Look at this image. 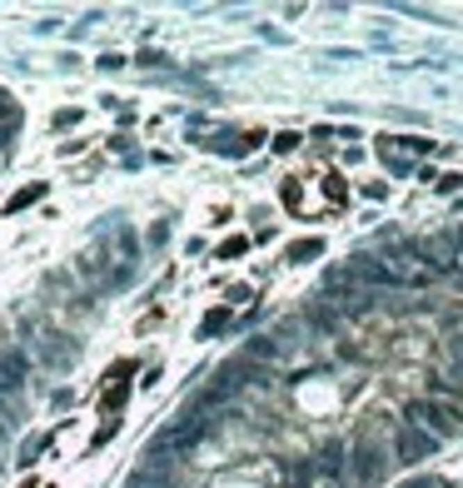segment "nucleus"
I'll list each match as a JSON object with an SVG mask.
<instances>
[{"instance_id": "1", "label": "nucleus", "mask_w": 463, "mask_h": 488, "mask_svg": "<svg viewBox=\"0 0 463 488\" xmlns=\"http://www.w3.org/2000/svg\"><path fill=\"white\" fill-rule=\"evenodd\" d=\"M130 374H135V364H115L110 369V389L100 393V414H120V404L130 393Z\"/></svg>"}, {"instance_id": "2", "label": "nucleus", "mask_w": 463, "mask_h": 488, "mask_svg": "<svg viewBox=\"0 0 463 488\" xmlns=\"http://www.w3.org/2000/svg\"><path fill=\"white\" fill-rule=\"evenodd\" d=\"M40 195H45V185H30V190H20V195H10V204H6V209H10V215H15V209H25V204H35Z\"/></svg>"}, {"instance_id": "3", "label": "nucleus", "mask_w": 463, "mask_h": 488, "mask_svg": "<svg viewBox=\"0 0 463 488\" xmlns=\"http://www.w3.org/2000/svg\"><path fill=\"white\" fill-rule=\"evenodd\" d=\"M304 254H319V239H309V244H294L289 259H304Z\"/></svg>"}, {"instance_id": "4", "label": "nucleus", "mask_w": 463, "mask_h": 488, "mask_svg": "<svg viewBox=\"0 0 463 488\" xmlns=\"http://www.w3.org/2000/svg\"><path fill=\"white\" fill-rule=\"evenodd\" d=\"M244 244H250V239H229L225 250H220V259H234V254H244Z\"/></svg>"}, {"instance_id": "5", "label": "nucleus", "mask_w": 463, "mask_h": 488, "mask_svg": "<svg viewBox=\"0 0 463 488\" xmlns=\"http://www.w3.org/2000/svg\"><path fill=\"white\" fill-rule=\"evenodd\" d=\"M20 488H35V483H20Z\"/></svg>"}]
</instances>
